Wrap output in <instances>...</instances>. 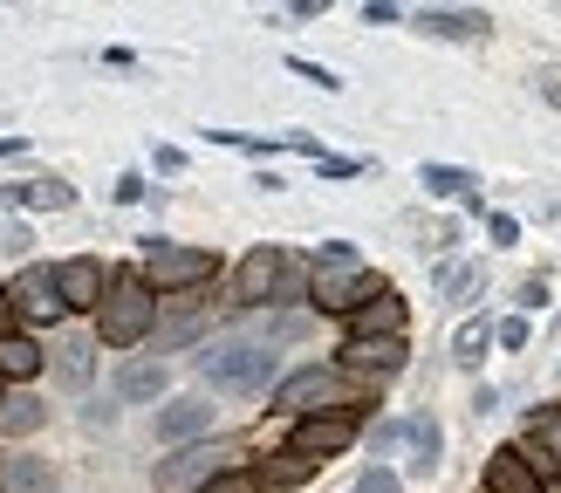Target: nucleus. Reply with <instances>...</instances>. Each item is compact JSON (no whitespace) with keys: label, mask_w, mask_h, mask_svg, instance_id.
Wrapping results in <instances>:
<instances>
[{"label":"nucleus","mask_w":561,"mask_h":493,"mask_svg":"<svg viewBox=\"0 0 561 493\" xmlns=\"http://www.w3.org/2000/svg\"><path fill=\"white\" fill-rule=\"evenodd\" d=\"M8 309L27 322H55L62 316V288H55V267H21L8 282Z\"/></svg>","instance_id":"0eeeda50"},{"label":"nucleus","mask_w":561,"mask_h":493,"mask_svg":"<svg viewBox=\"0 0 561 493\" xmlns=\"http://www.w3.org/2000/svg\"><path fill=\"white\" fill-rule=\"evenodd\" d=\"M55 288H62V309H96L103 316V301H110L103 261H90V254H76V261L55 267Z\"/></svg>","instance_id":"9d476101"},{"label":"nucleus","mask_w":561,"mask_h":493,"mask_svg":"<svg viewBox=\"0 0 561 493\" xmlns=\"http://www.w3.org/2000/svg\"><path fill=\"white\" fill-rule=\"evenodd\" d=\"M500 343V329L486 322V316H472V322H459V336H453V364H486V349Z\"/></svg>","instance_id":"6ab92c4d"},{"label":"nucleus","mask_w":561,"mask_h":493,"mask_svg":"<svg viewBox=\"0 0 561 493\" xmlns=\"http://www.w3.org/2000/svg\"><path fill=\"white\" fill-rule=\"evenodd\" d=\"M35 370H42V349H35V343H27V336H0V377H8V383H27Z\"/></svg>","instance_id":"412c9836"},{"label":"nucleus","mask_w":561,"mask_h":493,"mask_svg":"<svg viewBox=\"0 0 561 493\" xmlns=\"http://www.w3.org/2000/svg\"><path fill=\"white\" fill-rule=\"evenodd\" d=\"M480 282H486L480 267H445V274H438V295H445V301H466V295H480Z\"/></svg>","instance_id":"393cba45"},{"label":"nucleus","mask_w":561,"mask_h":493,"mask_svg":"<svg viewBox=\"0 0 561 493\" xmlns=\"http://www.w3.org/2000/svg\"><path fill=\"white\" fill-rule=\"evenodd\" d=\"M500 343L520 349V343H527V322H520V316H514V322H500Z\"/></svg>","instance_id":"2f4dec72"},{"label":"nucleus","mask_w":561,"mask_h":493,"mask_svg":"<svg viewBox=\"0 0 561 493\" xmlns=\"http://www.w3.org/2000/svg\"><path fill=\"white\" fill-rule=\"evenodd\" d=\"M356 438V419L350 411H329V419H301L295 438H288V459H329V452H343Z\"/></svg>","instance_id":"1a4fd4ad"},{"label":"nucleus","mask_w":561,"mask_h":493,"mask_svg":"<svg viewBox=\"0 0 561 493\" xmlns=\"http://www.w3.org/2000/svg\"><path fill=\"white\" fill-rule=\"evenodd\" d=\"M438 446H445L438 419H411V459H417V473H432V466H438Z\"/></svg>","instance_id":"4be33fe9"},{"label":"nucleus","mask_w":561,"mask_h":493,"mask_svg":"<svg viewBox=\"0 0 561 493\" xmlns=\"http://www.w3.org/2000/svg\"><path fill=\"white\" fill-rule=\"evenodd\" d=\"M288 69H295V76H308V82H322V90H343V82H335L329 69H316V62H301V55H295V62H288Z\"/></svg>","instance_id":"7c9ffc66"},{"label":"nucleus","mask_w":561,"mask_h":493,"mask_svg":"<svg viewBox=\"0 0 561 493\" xmlns=\"http://www.w3.org/2000/svg\"><path fill=\"white\" fill-rule=\"evenodd\" d=\"M233 466V452H213V446H185V452H172L164 459V473H158V493H192V486H213L219 473Z\"/></svg>","instance_id":"423d86ee"},{"label":"nucleus","mask_w":561,"mask_h":493,"mask_svg":"<svg viewBox=\"0 0 561 493\" xmlns=\"http://www.w3.org/2000/svg\"><path fill=\"white\" fill-rule=\"evenodd\" d=\"M164 383H172V370H164V356H130V364L117 370V398L124 404H158Z\"/></svg>","instance_id":"ddd939ff"},{"label":"nucleus","mask_w":561,"mask_h":493,"mask_svg":"<svg viewBox=\"0 0 561 493\" xmlns=\"http://www.w3.org/2000/svg\"><path fill=\"white\" fill-rule=\"evenodd\" d=\"M185 336H199V316H179V322H164V336H158V349H179Z\"/></svg>","instance_id":"c85d7f7f"},{"label":"nucleus","mask_w":561,"mask_h":493,"mask_svg":"<svg viewBox=\"0 0 561 493\" xmlns=\"http://www.w3.org/2000/svg\"><path fill=\"white\" fill-rule=\"evenodd\" d=\"M288 288H295V274H288V254H280V246H254V254L240 261V301H274Z\"/></svg>","instance_id":"6e6552de"},{"label":"nucleus","mask_w":561,"mask_h":493,"mask_svg":"<svg viewBox=\"0 0 561 493\" xmlns=\"http://www.w3.org/2000/svg\"><path fill=\"white\" fill-rule=\"evenodd\" d=\"M417 27H432V35H486V14L480 8H425L417 14Z\"/></svg>","instance_id":"a211bd4d"},{"label":"nucleus","mask_w":561,"mask_h":493,"mask_svg":"<svg viewBox=\"0 0 561 493\" xmlns=\"http://www.w3.org/2000/svg\"><path fill=\"white\" fill-rule=\"evenodd\" d=\"M548 480H541V466L527 459L520 446H500L493 459H486V493H541Z\"/></svg>","instance_id":"f8f14e48"},{"label":"nucleus","mask_w":561,"mask_h":493,"mask_svg":"<svg viewBox=\"0 0 561 493\" xmlns=\"http://www.w3.org/2000/svg\"><path fill=\"white\" fill-rule=\"evenodd\" d=\"M0 336H14V309H8V295H0Z\"/></svg>","instance_id":"473e14b6"},{"label":"nucleus","mask_w":561,"mask_h":493,"mask_svg":"<svg viewBox=\"0 0 561 493\" xmlns=\"http://www.w3.org/2000/svg\"><path fill=\"white\" fill-rule=\"evenodd\" d=\"M404 438H411V425H398V419H383V425L370 432V452L383 459V452H398V446H404Z\"/></svg>","instance_id":"cd10ccee"},{"label":"nucleus","mask_w":561,"mask_h":493,"mask_svg":"<svg viewBox=\"0 0 561 493\" xmlns=\"http://www.w3.org/2000/svg\"><path fill=\"white\" fill-rule=\"evenodd\" d=\"M377 274L356 261V246L350 240H329L322 254H316V301H322V316H356L363 301H377Z\"/></svg>","instance_id":"f257e3e1"},{"label":"nucleus","mask_w":561,"mask_h":493,"mask_svg":"<svg viewBox=\"0 0 561 493\" xmlns=\"http://www.w3.org/2000/svg\"><path fill=\"white\" fill-rule=\"evenodd\" d=\"M527 425H535V446H541V459H554V466H561V404H541Z\"/></svg>","instance_id":"b1692460"},{"label":"nucleus","mask_w":561,"mask_h":493,"mask_svg":"<svg viewBox=\"0 0 561 493\" xmlns=\"http://www.w3.org/2000/svg\"><path fill=\"white\" fill-rule=\"evenodd\" d=\"M158 329V301H151V288H145V274H124V282H110V301H103V316H96V336L110 343V349H130V343H145Z\"/></svg>","instance_id":"7ed1b4c3"},{"label":"nucleus","mask_w":561,"mask_h":493,"mask_svg":"<svg viewBox=\"0 0 561 493\" xmlns=\"http://www.w3.org/2000/svg\"><path fill=\"white\" fill-rule=\"evenodd\" d=\"M398 329H404V301L398 295H377V301H363L350 316V336H398Z\"/></svg>","instance_id":"dca6fc26"},{"label":"nucleus","mask_w":561,"mask_h":493,"mask_svg":"<svg viewBox=\"0 0 561 493\" xmlns=\"http://www.w3.org/2000/svg\"><path fill=\"white\" fill-rule=\"evenodd\" d=\"M0 206H21V213H69L76 192L62 179H27V185H8L0 192Z\"/></svg>","instance_id":"2eb2a0df"},{"label":"nucleus","mask_w":561,"mask_h":493,"mask_svg":"<svg viewBox=\"0 0 561 493\" xmlns=\"http://www.w3.org/2000/svg\"><path fill=\"white\" fill-rule=\"evenodd\" d=\"M274 404H280V411H316V404H350V411H356V383H350L343 370L308 364V370H295V377L274 391Z\"/></svg>","instance_id":"39448f33"},{"label":"nucleus","mask_w":561,"mask_h":493,"mask_svg":"<svg viewBox=\"0 0 561 493\" xmlns=\"http://www.w3.org/2000/svg\"><path fill=\"white\" fill-rule=\"evenodd\" d=\"M219 274V261L206 254V246H179V240H145V288L158 295H185V288H206Z\"/></svg>","instance_id":"20e7f679"},{"label":"nucleus","mask_w":561,"mask_h":493,"mask_svg":"<svg viewBox=\"0 0 561 493\" xmlns=\"http://www.w3.org/2000/svg\"><path fill=\"white\" fill-rule=\"evenodd\" d=\"M199 377L227 398H261L267 377H274V349L267 343H213L199 356Z\"/></svg>","instance_id":"f03ea898"},{"label":"nucleus","mask_w":561,"mask_h":493,"mask_svg":"<svg viewBox=\"0 0 561 493\" xmlns=\"http://www.w3.org/2000/svg\"><path fill=\"white\" fill-rule=\"evenodd\" d=\"M14 151H27V137H0V158H14Z\"/></svg>","instance_id":"72a5a7b5"},{"label":"nucleus","mask_w":561,"mask_h":493,"mask_svg":"<svg viewBox=\"0 0 561 493\" xmlns=\"http://www.w3.org/2000/svg\"><path fill=\"white\" fill-rule=\"evenodd\" d=\"M343 364L363 370V377H398L404 370V336H350Z\"/></svg>","instance_id":"9b49d317"},{"label":"nucleus","mask_w":561,"mask_h":493,"mask_svg":"<svg viewBox=\"0 0 561 493\" xmlns=\"http://www.w3.org/2000/svg\"><path fill=\"white\" fill-rule=\"evenodd\" d=\"M90 356H96L90 336H62L55 343V377H62L69 391H82V383H90Z\"/></svg>","instance_id":"f3484780"},{"label":"nucleus","mask_w":561,"mask_h":493,"mask_svg":"<svg viewBox=\"0 0 561 493\" xmlns=\"http://www.w3.org/2000/svg\"><path fill=\"white\" fill-rule=\"evenodd\" d=\"M48 459H8V493H48Z\"/></svg>","instance_id":"5701e85b"},{"label":"nucleus","mask_w":561,"mask_h":493,"mask_svg":"<svg viewBox=\"0 0 561 493\" xmlns=\"http://www.w3.org/2000/svg\"><path fill=\"white\" fill-rule=\"evenodd\" d=\"M425 185L432 192H472V172H459V164H425Z\"/></svg>","instance_id":"bb28decb"},{"label":"nucleus","mask_w":561,"mask_h":493,"mask_svg":"<svg viewBox=\"0 0 561 493\" xmlns=\"http://www.w3.org/2000/svg\"><path fill=\"white\" fill-rule=\"evenodd\" d=\"M42 419H48V404H42V398H27V391L0 398V432H8V438H27V432H42Z\"/></svg>","instance_id":"aec40b11"},{"label":"nucleus","mask_w":561,"mask_h":493,"mask_svg":"<svg viewBox=\"0 0 561 493\" xmlns=\"http://www.w3.org/2000/svg\"><path fill=\"white\" fill-rule=\"evenodd\" d=\"M206 493H267V480L254 473V466H227V473H219Z\"/></svg>","instance_id":"a878e982"},{"label":"nucleus","mask_w":561,"mask_h":493,"mask_svg":"<svg viewBox=\"0 0 561 493\" xmlns=\"http://www.w3.org/2000/svg\"><path fill=\"white\" fill-rule=\"evenodd\" d=\"M213 419H219V411H213L206 398H172V404L158 411V438H172V446H179V438L213 432Z\"/></svg>","instance_id":"4468645a"},{"label":"nucleus","mask_w":561,"mask_h":493,"mask_svg":"<svg viewBox=\"0 0 561 493\" xmlns=\"http://www.w3.org/2000/svg\"><path fill=\"white\" fill-rule=\"evenodd\" d=\"M0 493H8V486H0Z\"/></svg>","instance_id":"f704fd0d"},{"label":"nucleus","mask_w":561,"mask_h":493,"mask_svg":"<svg viewBox=\"0 0 561 493\" xmlns=\"http://www.w3.org/2000/svg\"><path fill=\"white\" fill-rule=\"evenodd\" d=\"M356 493H404L398 486V473H390V466H370V473H363V486Z\"/></svg>","instance_id":"c756f323"}]
</instances>
